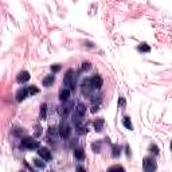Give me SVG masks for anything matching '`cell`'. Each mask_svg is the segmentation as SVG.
<instances>
[{"label":"cell","instance_id":"cell-19","mask_svg":"<svg viewBox=\"0 0 172 172\" xmlns=\"http://www.w3.org/2000/svg\"><path fill=\"white\" fill-rule=\"evenodd\" d=\"M106 172H125V170L121 165H112V167L108 168Z\"/></svg>","mask_w":172,"mask_h":172},{"label":"cell","instance_id":"cell-15","mask_svg":"<svg viewBox=\"0 0 172 172\" xmlns=\"http://www.w3.org/2000/svg\"><path fill=\"white\" fill-rule=\"evenodd\" d=\"M69 112H70V106H69V105H61V106H58V113H59L61 116L67 114Z\"/></svg>","mask_w":172,"mask_h":172},{"label":"cell","instance_id":"cell-32","mask_svg":"<svg viewBox=\"0 0 172 172\" xmlns=\"http://www.w3.org/2000/svg\"><path fill=\"white\" fill-rule=\"evenodd\" d=\"M20 172H24V171H20Z\"/></svg>","mask_w":172,"mask_h":172},{"label":"cell","instance_id":"cell-28","mask_svg":"<svg viewBox=\"0 0 172 172\" xmlns=\"http://www.w3.org/2000/svg\"><path fill=\"white\" fill-rule=\"evenodd\" d=\"M76 172H86V170L82 167V165H78V167L76 168Z\"/></svg>","mask_w":172,"mask_h":172},{"label":"cell","instance_id":"cell-22","mask_svg":"<svg viewBox=\"0 0 172 172\" xmlns=\"http://www.w3.org/2000/svg\"><path fill=\"white\" fill-rule=\"evenodd\" d=\"M149 151L153 155H159V148H157V145H155V144H152V145L149 147Z\"/></svg>","mask_w":172,"mask_h":172},{"label":"cell","instance_id":"cell-30","mask_svg":"<svg viewBox=\"0 0 172 172\" xmlns=\"http://www.w3.org/2000/svg\"><path fill=\"white\" fill-rule=\"evenodd\" d=\"M126 155H128V156L130 155V148H129V147H126Z\"/></svg>","mask_w":172,"mask_h":172},{"label":"cell","instance_id":"cell-13","mask_svg":"<svg viewBox=\"0 0 172 172\" xmlns=\"http://www.w3.org/2000/svg\"><path fill=\"white\" fill-rule=\"evenodd\" d=\"M54 81H55V76H47L46 78H43L42 84H43V86L49 87V86H51L52 84H54Z\"/></svg>","mask_w":172,"mask_h":172},{"label":"cell","instance_id":"cell-20","mask_svg":"<svg viewBox=\"0 0 172 172\" xmlns=\"http://www.w3.org/2000/svg\"><path fill=\"white\" fill-rule=\"evenodd\" d=\"M46 106H47L46 104H42V105H40V118H42V120H44V118H46Z\"/></svg>","mask_w":172,"mask_h":172},{"label":"cell","instance_id":"cell-4","mask_svg":"<svg viewBox=\"0 0 172 172\" xmlns=\"http://www.w3.org/2000/svg\"><path fill=\"white\" fill-rule=\"evenodd\" d=\"M94 91H96V89L93 87L90 79H86V81H84V84H82V93H84L85 96H89L90 98H93V97H94Z\"/></svg>","mask_w":172,"mask_h":172},{"label":"cell","instance_id":"cell-26","mask_svg":"<svg viewBox=\"0 0 172 172\" xmlns=\"http://www.w3.org/2000/svg\"><path fill=\"white\" fill-rule=\"evenodd\" d=\"M118 106H120V108H125V98L121 97V98L118 99Z\"/></svg>","mask_w":172,"mask_h":172},{"label":"cell","instance_id":"cell-12","mask_svg":"<svg viewBox=\"0 0 172 172\" xmlns=\"http://www.w3.org/2000/svg\"><path fill=\"white\" fill-rule=\"evenodd\" d=\"M76 114H78L79 117H84L86 114V106L84 104H78L76 108Z\"/></svg>","mask_w":172,"mask_h":172},{"label":"cell","instance_id":"cell-29","mask_svg":"<svg viewBox=\"0 0 172 172\" xmlns=\"http://www.w3.org/2000/svg\"><path fill=\"white\" fill-rule=\"evenodd\" d=\"M93 149H94V152H99V145H96V144H93Z\"/></svg>","mask_w":172,"mask_h":172},{"label":"cell","instance_id":"cell-14","mask_svg":"<svg viewBox=\"0 0 172 172\" xmlns=\"http://www.w3.org/2000/svg\"><path fill=\"white\" fill-rule=\"evenodd\" d=\"M102 128H104V118H97V120L94 121V129H96L97 132H101Z\"/></svg>","mask_w":172,"mask_h":172},{"label":"cell","instance_id":"cell-18","mask_svg":"<svg viewBox=\"0 0 172 172\" xmlns=\"http://www.w3.org/2000/svg\"><path fill=\"white\" fill-rule=\"evenodd\" d=\"M137 50L140 52H148V51H151V46L147 43H141L140 46H137Z\"/></svg>","mask_w":172,"mask_h":172},{"label":"cell","instance_id":"cell-17","mask_svg":"<svg viewBox=\"0 0 172 172\" xmlns=\"http://www.w3.org/2000/svg\"><path fill=\"white\" fill-rule=\"evenodd\" d=\"M121 155V147L120 145H113L112 148V157H118Z\"/></svg>","mask_w":172,"mask_h":172},{"label":"cell","instance_id":"cell-10","mask_svg":"<svg viewBox=\"0 0 172 172\" xmlns=\"http://www.w3.org/2000/svg\"><path fill=\"white\" fill-rule=\"evenodd\" d=\"M69 97H70V90L69 89H62V90L59 91V99L62 102H66V101H69Z\"/></svg>","mask_w":172,"mask_h":172},{"label":"cell","instance_id":"cell-24","mask_svg":"<svg viewBox=\"0 0 172 172\" xmlns=\"http://www.w3.org/2000/svg\"><path fill=\"white\" fill-rule=\"evenodd\" d=\"M34 164L37 165V167H39V168H44V163L42 162V160H39V159H35L34 160Z\"/></svg>","mask_w":172,"mask_h":172},{"label":"cell","instance_id":"cell-27","mask_svg":"<svg viewBox=\"0 0 172 172\" xmlns=\"http://www.w3.org/2000/svg\"><path fill=\"white\" fill-rule=\"evenodd\" d=\"M61 70V66L59 65H52L51 66V71H54V73H57V71Z\"/></svg>","mask_w":172,"mask_h":172},{"label":"cell","instance_id":"cell-16","mask_svg":"<svg viewBox=\"0 0 172 172\" xmlns=\"http://www.w3.org/2000/svg\"><path fill=\"white\" fill-rule=\"evenodd\" d=\"M123 124H124V126H125L126 129H129V130H133V125H132V121H130V117H124L123 118Z\"/></svg>","mask_w":172,"mask_h":172},{"label":"cell","instance_id":"cell-25","mask_svg":"<svg viewBox=\"0 0 172 172\" xmlns=\"http://www.w3.org/2000/svg\"><path fill=\"white\" fill-rule=\"evenodd\" d=\"M90 67H91L90 62H84V63H82V70H84V71L90 70Z\"/></svg>","mask_w":172,"mask_h":172},{"label":"cell","instance_id":"cell-7","mask_svg":"<svg viewBox=\"0 0 172 172\" xmlns=\"http://www.w3.org/2000/svg\"><path fill=\"white\" fill-rule=\"evenodd\" d=\"M90 82H91V85H93V87L96 89V90H98V89H101V86L102 84H104V81H102V78H101V76H93L90 78Z\"/></svg>","mask_w":172,"mask_h":172},{"label":"cell","instance_id":"cell-6","mask_svg":"<svg viewBox=\"0 0 172 172\" xmlns=\"http://www.w3.org/2000/svg\"><path fill=\"white\" fill-rule=\"evenodd\" d=\"M38 155H39L43 160H46V162L51 160V152H50V149L46 148V147H40V148L38 149Z\"/></svg>","mask_w":172,"mask_h":172},{"label":"cell","instance_id":"cell-31","mask_svg":"<svg viewBox=\"0 0 172 172\" xmlns=\"http://www.w3.org/2000/svg\"><path fill=\"white\" fill-rule=\"evenodd\" d=\"M171 151H172V141H171Z\"/></svg>","mask_w":172,"mask_h":172},{"label":"cell","instance_id":"cell-2","mask_svg":"<svg viewBox=\"0 0 172 172\" xmlns=\"http://www.w3.org/2000/svg\"><path fill=\"white\" fill-rule=\"evenodd\" d=\"M143 168H144V172H156L157 164H156V162H155V159L148 156V157H144Z\"/></svg>","mask_w":172,"mask_h":172},{"label":"cell","instance_id":"cell-1","mask_svg":"<svg viewBox=\"0 0 172 172\" xmlns=\"http://www.w3.org/2000/svg\"><path fill=\"white\" fill-rule=\"evenodd\" d=\"M20 145L23 147V148L28 149V151H34V149H39V148H40L39 141H38V140H34V138H30V137L23 138V140H22V144H20Z\"/></svg>","mask_w":172,"mask_h":172},{"label":"cell","instance_id":"cell-8","mask_svg":"<svg viewBox=\"0 0 172 172\" xmlns=\"http://www.w3.org/2000/svg\"><path fill=\"white\" fill-rule=\"evenodd\" d=\"M30 94H28V87H23V89H20V90L16 93V101L18 102H22L26 97H28Z\"/></svg>","mask_w":172,"mask_h":172},{"label":"cell","instance_id":"cell-3","mask_svg":"<svg viewBox=\"0 0 172 172\" xmlns=\"http://www.w3.org/2000/svg\"><path fill=\"white\" fill-rule=\"evenodd\" d=\"M58 132H59V136L62 138H69L70 137V133H71V128H70V125H69L67 123H66L65 120H62L61 121V124H59V128H58Z\"/></svg>","mask_w":172,"mask_h":172},{"label":"cell","instance_id":"cell-5","mask_svg":"<svg viewBox=\"0 0 172 172\" xmlns=\"http://www.w3.org/2000/svg\"><path fill=\"white\" fill-rule=\"evenodd\" d=\"M63 85L66 86V89H74V82H73V70H67L63 78Z\"/></svg>","mask_w":172,"mask_h":172},{"label":"cell","instance_id":"cell-21","mask_svg":"<svg viewBox=\"0 0 172 172\" xmlns=\"http://www.w3.org/2000/svg\"><path fill=\"white\" fill-rule=\"evenodd\" d=\"M39 93V89L35 87V86H30L28 87V94L30 96H34V94H38Z\"/></svg>","mask_w":172,"mask_h":172},{"label":"cell","instance_id":"cell-23","mask_svg":"<svg viewBox=\"0 0 172 172\" xmlns=\"http://www.w3.org/2000/svg\"><path fill=\"white\" fill-rule=\"evenodd\" d=\"M55 135H57V128L50 126V128H49V136H50V137H55Z\"/></svg>","mask_w":172,"mask_h":172},{"label":"cell","instance_id":"cell-9","mask_svg":"<svg viewBox=\"0 0 172 172\" xmlns=\"http://www.w3.org/2000/svg\"><path fill=\"white\" fill-rule=\"evenodd\" d=\"M30 79V73L26 70L20 71V73L18 74V77H16V81L19 82V84H24V82H27Z\"/></svg>","mask_w":172,"mask_h":172},{"label":"cell","instance_id":"cell-11","mask_svg":"<svg viewBox=\"0 0 172 172\" xmlns=\"http://www.w3.org/2000/svg\"><path fill=\"white\" fill-rule=\"evenodd\" d=\"M74 157H76L77 160H79V162H82V160L85 159V152L82 148H76L74 149Z\"/></svg>","mask_w":172,"mask_h":172}]
</instances>
